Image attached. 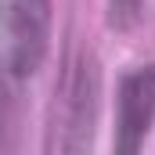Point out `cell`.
I'll return each mask as SVG.
<instances>
[{
	"mask_svg": "<svg viewBox=\"0 0 155 155\" xmlns=\"http://www.w3.org/2000/svg\"><path fill=\"white\" fill-rule=\"evenodd\" d=\"M51 43V0H0V148L22 112L25 87Z\"/></svg>",
	"mask_w": 155,
	"mask_h": 155,
	"instance_id": "6da1fadb",
	"label": "cell"
},
{
	"mask_svg": "<svg viewBox=\"0 0 155 155\" xmlns=\"http://www.w3.org/2000/svg\"><path fill=\"white\" fill-rule=\"evenodd\" d=\"M155 123V65L130 69L116 94V152L134 155Z\"/></svg>",
	"mask_w": 155,
	"mask_h": 155,
	"instance_id": "7a4b0ae2",
	"label": "cell"
},
{
	"mask_svg": "<svg viewBox=\"0 0 155 155\" xmlns=\"http://www.w3.org/2000/svg\"><path fill=\"white\" fill-rule=\"evenodd\" d=\"M94 94H97V76L79 58L69 65V72L58 87V126L61 130H79L83 144L90 141V119H94ZM54 126V130H58Z\"/></svg>",
	"mask_w": 155,
	"mask_h": 155,
	"instance_id": "3957f363",
	"label": "cell"
},
{
	"mask_svg": "<svg viewBox=\"0 0 155 155\" xmlns=\"http://www.w3.org/2000/svg\"><path fill=\"white\" fill-rule=\"evenodd\" d=\"M141 7H144V0H108V22L116 29H126L141 18Z\"/></svg>",
	"mask_w": 155,
	"mask_h": 155,
	"instance_id": "277c9868",
	"label": "cell"
}]
</instances>
